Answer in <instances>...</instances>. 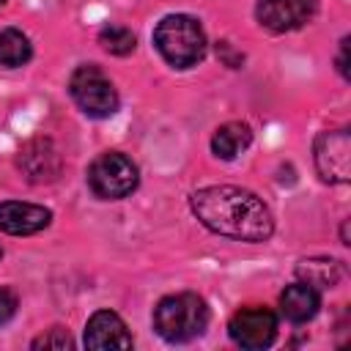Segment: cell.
<instances>
[{"label": "cell", "instance_id": "1", "mask_svg": "<svg viewBox=\"0 0 351 351\" xmlns=\"http://www.w3.org/2000/svg\"><path fill=\"white\" fill-rule=\"evenodd\" d=\"M189 206L200 225L236 241H266L274 230L269 206L241 186H203L192 192Z\"/></svg>", "mask_w": 351, "mask_h": 351}, {"label": "cell", "instance_id": "2", "mask_svg": "<svg viewBox=\"0 0 351 351\" xmlns=\"http://www.w3.org/2000/svg\"><path fill=\"white\" fill-rule=\"evenodd\" d=\"M154 44L173 69H192L206 55V33L197 19L170 14L154 27Z\"/></svg>", "mask_w": 351, "mask_h": 351}, {"label": "cell", "instance_id": "3", "mask_svg": "<svg viewBox=\"0 0 351 351\" xmlns=\"http://www.w3.org/2000/svg\"><path fill=\"white\" fill-rule=\"evenodd\" d=\"M208 307L197 293H170L154 307V329L167 343H186L206 332Z\"/></svg>", "mask_w": 351, "mask_h": 351}, {"label": "cell", "instance_id": "4", "mask_svg": "<svg viewBox=\"0 0 351 351\" xmlns=\"http://www.w3.org/2000/svg\"><path fill=\"white\" fill-rule=\"evenodd\" d=\"M69 93H71L74 104L85 115H90V118H110L118 110L115 85L93 63H85V66H77L74 69V74L69 80Z\"/></svg>", "mask_w": 351, "mask_h": 351}, {"label": "cell", "instance_id": "5", "mask_svg": "<svg viewBox=\"0 0 351 351\" xmlns=\"http://www.w3.org/2000/svg\"><path fill=\"white\" fill-rule=\"evenodd\" d=\"M137 165L118 151L96 156L88 167V186L101 200H121L132 195L137 189Z\"/></svg>", "mask_w": 351, "mask_h": 351}, {"label": "cell", "instance_id": "6", "mask_svg": "<svg viewBox=\"0 0 351 351\" xmlns=\"http://www.w3.org/2000/svg\"><path fill=\"white\" fill-rule=\"evenodd\" d=\"M228 335L241 348H266L277 337V315L269 307L247 304L230 315Z\"/></svg>", "mask_w": 351, "mask_h": 351}, {"label": "cell", "instance_id": "7", "mask_svg": "<svg viewBox=\"0 0 351 351\" xmlns=\"http://www.w3.org/2000/svg\"><path fill=\"white\" fill-rule=\"evenodd\" d=\"M315 167L329 184H346L351 176V137L348 129H329L315 137Z\"/></svg>", "mask_w": 351, "mask_h": 351}, {"label": "cell", "instance_id": "8", "mask_svg": "<svg viewBox=\"0 0 351 351\" xmlns=\"http://www.w3.org/2000/svg\"><path fill=\"white\" fill-rule=\"evenodd\" d=\"M318 11L315 0H261L255 16L271 33H291L307 25Z\"/></svg>", "mask_w": 351, "mask_h": 351}, {"label": "cell", "instance_id": "9", "mask_svg": "<svg viewBox=\"0 0 351 351\" xmlns=\"http://www.w3.org/2000/svg\"><path fill=\"white\" fill-rule=\"evenodd\" d=\"M52 222V211L36 203H19V200H5L0 203V230L11 236H30L44 230Z\"/></svg>", "mask_w": 351, "mask_h": 351}, {"label": "cell", "instance_id": "10", "mask_svg": "<svg viewBox=\"0 0 351 351\" xmlns=\"http://www.w3.org/2000/svg\"><path fill=\"white\" fill-rule=\"evenodd\" d=\"M132 335L123 318L112 310H99L90 315L85 326V346L88 348H132Z\"/></svg>", "mask_w": 351, "mask_h": 351}, {"label": "cell", "instance_id": "11", "mask_svg": "<svg viewBox=\"0 0 351 351\" xmlns=\"http://www.w3.org/2000/svg\"><path fill=\"white\" fill-rule=\"evenodd\" d=\"M19 167L30 181H52L60 173V156L49 140H33L19 151Z\"/></svg>", "mask_w": 351, "mask_h": 351}, {"label": "cell", "instance_id": "12", "mask_svg": "<svg viewBox=\"0 0 351 351\" xmlns=\"http://www.w3.org/2000/svg\"><path fill=\"white\" fill-rule=\"evenodd\" d=\"M318 307H321L318 291H315L313 285L302 282V280L293 282V285H288V288L280 293V313H282L288 321H293V324L310 321V318L318 313Z\"/></svg>", "mask_w": 351, "mask_h": 351}, {"label": "cell", "instance_id": "13", "mask_svg": "<svg viewBox=\"0 0 351 351\" xmlns=\"http://www.w3.org/2000/svg\"><path fill=\"white\" fill-rule=\"evenodd\" d=\"M252 143V129L244 121H228L222 123L211 137V151L219 159H236L247 145Z\"/></svg>", "mask_w": 351, "mask_h": 351}, {"label": "cell", "instance_id": "14", "mask_svg": "<svg viewBox=\"0 0 351 351\" xmlns=\"http://www.w3.org/2000/svg\"><path fill=\"white\" fill-rule=\"evenodd\" d=\"M296 274L302 282L321 291V288H335L343 280V266L340 261H332V258H310L296 266Z\"/></svg>", "mask_w": 351, "mask_h": 351}, {"label": "cell", "instance_id": "15", "mask_svg": "<svg viewBox=\"0 0 351 351\" xmlns=\"http://www.w3.org/2000/svg\"><path fill=\"white\" fill-rule=\"evenodd\" d=\"M30 58H33V47H30V38L22 30H16V27L0 30V66L19 69Z\"/></svg>", "mask_w": 351, "mask_h": 351}, {"label": "cell", "instance_id": "16", "mask_svg": "<svg viewBox=\"0 0 351 351\" xmlns=\"http://www.w3.org/2000/svg\"><path fill=\"white\" fill-rule=\"evenodd\" d=\"M99 44L110 55H129L134 52V33L123 25H104L99 30Z\"/></svg>", "mask_w": 351, "mask_h": 351}, {"label": "cell", "instance_id": "17", "mask_svg": "<svg viewBox=\"0 0 351 351\" xmlns=\"http://www.w3.org/2000/svg\"><path fill=\"white\" fill-rule=\"evenodd\" d=\"M71 346H74V343H71L69 332L60 329V326H55V329H49L47 335H41V337L33 340V348H71Z\"/></svg>", "mask_w": 351, "mask_h": 351}, {"label": "cell", "instance_id": "18", "mask_svg": "<svg viewBox=\"0 0 351 351\" xmlns=\"http://www.w3.org/2000/svg\"><path fill=\"white\" fill-rule=\"evenodd\" d=\"M16 307H19V299L11 288H0V326L8 324L14 315H16Z\"/></svg>", "mask_w": 351, "mask_h": 351}, {"label": "cell", "instance_id": "19", "mask_svg": "<svg viewBox=\"0 0 351 351\" xmlns=\"http://www.w3.org/2000/svg\"><path fill=\"white\" fill-rule=\"evenodd\" d=\"M346 52H348V38L340 41V52H337V71L343 77H348V58H346Z\"/></svg>", "mask_w": 351, "mask_h": 351}, {"label": "cell", "instance_id": "20", "mask_svg": "<svg viewBox=\"0 0 351 351\" xmlns=\"http://www.w3.org/2000/svg\"><path fill=\"white\" fill-rule=\"evenodd\" d=\"M340 239H343V244H348V222H343V230H340Z\"/></svg>", "mask_w": 351, "mask_h": 351}, {"label": "cell", "instance_id": "21", "mask_svg": "<svg viewBox=\"0 0 351 351\" xmlns=\"http://www.w3.org/2000/svg\"><path fill=\"white\" fill-rule=\"evenodd\" d=\"M0 255H3V250H0Z\"/></svg>", "mask_w": 351, "mask_h": 351}, {"label": "cell", "instance_id": "22", "mask_svg": "<svg viewBox=\"0 0 351 351\" xmlns=\"http://www.w3.org/2000/svg\"><path fill=\"white\" fill-rule=\"evenodd\" d=\"M0 3H3V0H0Z\"/></svg>", "mask_w": 351, "mask_h": 351}]
</instances>
